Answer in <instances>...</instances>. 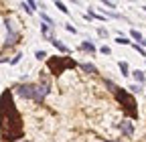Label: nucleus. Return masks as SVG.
<instances>
[{
    "label": "nucleus",
    "instance_id": "obj_1",
    "mask_svg": "<svg viewBox=\"0 0 146 142\" xmlns=\"http://www.w3.org/2000/svg\"><path fill=\"white\" fill-rule=\"evenodd\" d=\"M0 130H2V138L8 142L23 136L21 116H18V112L14 108L10 92H4L2 98H0Z\"/></svg>",
    "mask_w": 146,
    "mask_h": 142
},
{
    "label": "nucleus",
    "instance_id": "obj_2",
    "mask_svg": "<svg viewBox=\"0 0 146 142\" xmlns=\"http://www.w3.org/2000/svg\"><path fill=\"white\" fill-rule=\"evenodd\" d=\"M116 98H118V102L124 106V108L128 110V114L134 118L136 116V102H134V98L128 94V92H124V90H118L116 92Z\"/></svg>",
    "mask_w": 146,
    "mask_h": 142
},
{
    "label": "nucleus",
    "instance_id": "obj_3",
    "mask_svg": "<svg viewBox=\"0 0 146 142\" xmlns=\"http://www.w3.org/2000/svg\"><path fill=\"white\" fill-rule=\"evenodd\" d=\"M16 94L21 98H25V100L39 102V96H36V83H21L16 87Z\"/></svg>",
    "mask_w": 146,
    "mask_h": 142
},
{
    "label": "nucleus",
    "instance_id": "obj_4",
    "mask_svg": "<svg viewBox=\"0 0 146 142\" xmlns=\"http://www.w3.org/2000/svg\"><path fill=\"white\" fill-rule=\"evenodd\" d=\"M73 63L71 59H67V57H57V59H51L49 61V67H51V73H63L65 69H71Z\"/></svg>",
    "mask_w": 146,
    "mask_h": 142
},
{
    "label": "nucleus",
    "instance_id": "obj_5",
    "mask_svg": "<svg viewBox=\"0 0 146 142\" xmlns=\"http://www.w3.org/2000/svg\"><path fill=\"white\" fill-rule=\"evenodd\" d=\"M120 130H122V134L128 136V138L134 134V126H132V122H130V120H124V122L120 124Z\"/></svg>",
    "mask_w": 146,
    "mask_h": 142
},
{
    "label": "nucleus",
    "instance_id": "obj_6",
    "mask_svg": "<svg viewBox=\"0 0 146 142\" xmlns=\"http://www.w3.org/2000/svg\"><path fill=\"white\" fill-rule=\"evenodd\" d=\"M16 43H18V33H8L4 47H12V45H16Z\"/></svg>",
    "mask_w": 146,
    "mask_h": 142
},
{
    "label": "nucleus",
    "instance_id": "obj_7",
    "mask_svg": "<svg viewBox=\"0 0 146 142\" xmlns=\"http://www.w3.org/2000/svg\"><path fill=\"white\" fill-rule=\"evenodd\" d=\"M81 49L87 51V53H91V55L96 53V45H94V43H89V41H83V43H81Z\"/></svg>",
    "mask_w": 146,
    "mask_h": 142
},
{
    "label": "nucleus",
    "instance_id": "obj_8",
    "mask_svg": "<svg viewBox=\"0 0 146 142\" xmlns=\"http://www.w3.org/2000/svg\"><path fill=\"white\" fill-rule=\"evenodd\" d=\"M81 69L85 71V73H98L96 65H91V63H81Z\"/></svg>",
    "mask_w": 146,
    "mask_h": 142
},
{
    "label": "nucleus",
    "instance_id": "obj_9",
    "mask_svg": "<svg viewBox=\"0 0 146 142\" xmlns=\"http://www.w3.org/2000/svg\"><path fill=\"white\" fill-rule=\"evenodd\" d=\"M51 43H53L55 47H57V49H59L61 53H67V51H69V49H67V47H65V45H63L61 41H57V39H51Z\"/></svg>",
    "mask_w": 146,
    "mask_h": 142
},
{
    "label": "nucleus",
    "instance_id": "obj_10",
    "mask_svg": "<svg viewBox=\"0 0 146 142\" xmlns=\"http://www.w3.org/2000/svg\"><path fill=\"white\" fill-rule=\"evenodd\" d=\"M132 75H134V79H136L138 83H142V81H144V73H142V71H140V69H136V71H132Z\"/></svg>",
    "mask_w": 146,
    "mask_h": 142
},
{
    "label": "nucleus",
    "instance_id": "obj_11",
    "mask_svg": "<svg viewBox=\"0 0 146 142\" xmlns=\"http://www.w3.org/2000/svg\"><path fill=\"white\" fill-rule=\"evenodd\" d=\"M106 85H108V87H110V92H114V94H116V92H118V90H120V87H118V85H116V83H114V81H112V79H106Z\"/></svg>",
    "mask_w": 146,
    "mask_h": 142
},
{
    "label": "nucleus",
    "instance_id": "obj_12",
    "mask_svg": "<svg viewBox=\"0 0 146 142\" xmlns=\"http://www.w3.org/2000/svg\"><path fill=\"white\" fill-rule=\"evenodd\" d=\"M120 71H122V75H130V67H128V63H120Z\"/></svg>",
    "mask_w": 146,
    "mask_h": 142
},
{
    "label": "nucleus",
    "instance_id": "obj_13",
    "mask_svg": "<svg viewBox=\"0 0 146 142\" xmlns=\"http://www.w3.org/2000/svg\"><path fill=\"white\" fill-rule=\"evenodd\" d=\"M35 6H36L35 2H23V8H25L27 12H35Z\"/></svg>",
    "mask_w": 146,
    "mask_h": 142
},
{
    "label": "nucleus",
    "instance_id": "obj_14",
    "mask_svg": "<svg viewBox=\"0 0 146 142\" xmlns=\"http://www.w3.org/2000/svg\"><path fill=\"white\" fill-rule=\"evenodd\" d=\"M130 35H132V39H134V41H140V43H142V41H144V39H142V35H140V33H138V31H132V33H130Z\"/></svg>",
    "mask_w": 146,
    "mask_h": 142
},
{
    "label": "nucleus",
    "instance_id": "obj_15",
    "mask_svg": "<svg viewBox=\"0 0 146 142\" xmlns=\"http://www.w3.org/2000/svg\"><path fill=\"white\" fill-rule=\"evenodd\" d=\"M41 33L45 35V37H49V35H51V27H49V25H43V27H41Z\"/></svg>",
    "mask_w": 146,
    "mask_h": 142
},
{
    "label": "nucleus",
    "instance_id": "obj_16",
    "mask_svg": "<svg viewBox=\"0 0 146 142\" xmlns=\"http://www.w3.org/2000/svg\"><path fill=\"white\" fill-rule=\"evenodd\" d=\"M55 6H57V8H59V10H61V12H65V14H67V12H69V10H67V6H65V4H63V2H55Z\"/></svg>",
    "mask_w": 146,
    "mask_h": 142
},
{
    "label": "nucleus",
    "instance_id": "obj_17",
    "mask_svg": "<svg viewBox=\"0 0 146 142\" xmlns=\"http://www.w3.org/2000/svg\"><path fill=\"white\" fill-rule=\"evenodd\" d=\"M49 55H47V53L45 51H36V59H47Z\"/></svg>",
    "mask_w": 146,
    "mask_h": 142
},
{
    "label": "nucleus",
    "instance_id": "obj_18",
    "mask_svg": "<svg viewBox=\"0 0 146 142\" xmlns=\"http://www.w3.org/2000/svg\"><path fill=\"white\" fill-rule=\"evenodd\" d=\"M116 43H118V45H128L130 41H128V39H124V37H118V39H116Z\"/></svg>",
    "mask_w": 146,
    "mask_h": 142
},
{
    "label": "nucleus",
    "instance_id": "obj_19",
    "mask_svg": "<svg viewBox=\"0 0 146 142\" xmlns=\"http://www.w3.org/2000/svg\"><path fill=\"white\" fill-rule=\"evenodd\" d=\"M130 90H132V94H140V92H142V87H140V85H132Z\"/></svg>",
    "mask_w": 146,
    "mask_h": 142
},
{
    "label": "nucleus",
    "instance_id": "obj_20",
    "mask_svg": "<svg viewBox=\"0 0 146 142\" xmlns=\"http://www.w3.org/2000/svg\"><path fill=\"white\" fill-rule=\"evenodd\" d=\"M134 49H136V51H138V53H140V55H142V57H146V51H144V49H142V47H140V45H136V47H134Z\"/></svg>",
    "mask_w": 146,
    "mask_h": 142
},
{
    "label": "nucleus",
    "instance_id": "obj_21",
    "mask_svg": "<svg viewBox=\"0 0 146 142\" xmlns=\"http://www.w3.org/2000/svg\"><path fill=\"white\" fill-rule=\"evenodd\" d=\"M21 57H23V55H14V57L10 59V63H12V65H16L18 61H21Z\"/></svg>",
    "mask_w": 146,
    "mask_h": 142
},
{
    "label": "nucleus",
    "instance_id": "obj_22",
    "mask_svg": "<svg viewBox=\"0 0 146 142\" xmlns=\"http://www.w3.org/2000/svg\"><path fill=\"white\" fill-rule=\"evenodd\" d=\"M104 6H108V8H116V2H110V0H106Z\"/></svg>",
    "mask_w": 146,
    "mask_h": 142
},
{
    "label": "nucleus",
    "instance_id": "obj_23",
    "mask_svg": "<svg viewBox=\"0 0 146 142\" xmlns=\"http://www.w3.org/2000/svg\"><path fill=\"white\" fill-rule=\"evenodd\" d=\"M100 51H102V53H104V55H110V47H108V45H104V47H102V49H100Z\"/></svg>",
    "mask_w": 146,
    "mask_h": 142
},
{
    "label": "nucleus",
    "instance_id": "obj_24",
    "mask_svg": "<svg viewBox=\"0 0 146 142\" xmlns=\"http://www.w3.org/2000/svg\"><path fill=\"white\" fill-rule=\"evenodd\" d=\"M98 35H100V37H108V31H106V29H100Z\"/></svg>",
    "mask_w": 146,
    "mask_h": 142
},
{
    "label": "nucleus",
    "instance_id": "obj_25",
    "mask_svg": "<svg viewBox=\"0 0 146 142\" xmlns=\"http://www.w3.org/2000/svg\"><path fill=\"white\" fill-rule=\"evenodd\" d=\"M142 43H144V47H146V39H144V41H142Z\"/></svg>",
    "mask_w": 146,
    "mask_h": 142
}]
</instances>
